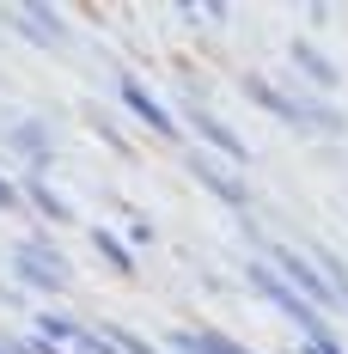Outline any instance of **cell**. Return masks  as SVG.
<instances>
[{"label": "cell", "instance_id": "6da1fadb", "mask_svg": "<svg viewBox=\"0 0 348 354\" xmlns=\"http://www.w3.org/2000/svg\"><path fill=\"white\" fill-rule=\"evenodd\" d=\"M244 98L263 110H275L281 122H293L300 135H342V110H330L324 98H312V92H281V86H269V80H244Z\"/></svg>", "mask_w": 348, "mask_h": 354}, {"label": "cell", "instance_id": "7a4b0ae2", "mask_svg": "<svg viewBox=\"0 0 348 354\" xmlns=\"http://www.w3.org/2000/svg\"><path fill=\"white\" fill-rule=\"evenodd\" d=\"M263 263H269V269H275V275L293 287L306 306H318V312H336V306H342V293H336V287H330V275L318 269V257H300L293 245H269V257H263Z\"/></svg>", "mask_w": 348, "mask_h": 354}, {"label": "cell", "instance_id": "3957f363", "mask_svg": "<svg viewBox=\"0 0 348 354\" xmlns=\"http://www.w3.org/2000/svg\"><path fill=\"white\" fill-rule=\"evenodd\" d=\"M12 275H19L25 287H37V293H62V287H73L68 257L49 245V239H19V245H12Z\"/></svg>", "mask_w": 348, "mask_h": 354}, {"label": "cell", "instance_id": "277c9868", "mask_svg": "<svg viewBox=\"0 0 348 354\" xmlns=\"http://www.w3.org/2000/svg\"><path fill=\"white\" fill-rule=\"evenodd\" d=\"M244 281L257 287V293H263V299H269L275 312H287V318L300 324V330H306V342H318V336H330V324H324V312H318V306H306V299H300L293 287L281 281V275L269 269V263H250V269H244Z\"/></svg>", "mask_w": 348, "mask_h": 354}, {"label": "cell", "instance_id": "5b68a950", "mask_svg": "<svg viewBox=\"0 0 348 354\" xmlns=\"http://www.w3.org/2000/svg\"><path fill=\"white\" fill-rule=\"evenodd\" d=\"M190 171H196V183H208L220 202H232V208H244L250 202V189H244V177L232 171V165H220L214 153H190Z\"/></svg>", "mask_w": 348, "mask_h": 354}, {"label": "cell", "instance_id": "8992f818", "mask_svg": "<svg viewBox=\"0 0 348 354\" xmlns=\"http://www.w3.org/2000/svg\"><path fill=\"white\" fill-rule=\"evenodd\" d=\"M116 92H122V104L135 110V116L147 122V129H153V135H159V141H177V122L165 116V104H159V98H153V92L140 86L135 73H122V86H116Z\"/></svg>", "mask_w": 348, "mask_h": 354}, {"label": "cell", "instance_id": "52a82bcc", "mask_svg": "<svg viewBox=\"0 0 348 354\" xmlns=\"http://www.w3.org/2000/svg\"><path fill=\"white\" fill-rule=\"evenodd\" d=\"M190 129H196V141H208L214 153H220V159H232V165H250V147H244L239 135H232V129L220 122V116H208L202 104H190Z\"/></svg>", "mask_w": 348, "mask_h": 354}, {"label": "cell", "instance_id": "ba28073f", "mask_svg": "<svg viewBox=\"0 0 348 354\" xmlns=\"http://www.w3.org/2000/svg\"><path fill=\"white\" fill-rule=\"evenodd\" d=\"M165 342H172V354H257V348H244V342H232V336L208 330V324H183Z\"/></svg>", "mask_w": 348, "mask_h": 354}, {"label": "cell", "instance_id": "9c48e42d", "mask_svg": "<svg viewBox=\"0 0 348 354\" xmlns=\"http://www.w3.org/2000/svg\"><path fill=\"white\" fill-rule=\"evenodd\" d=\"M12 31L25 37V43H37V49H55V43L68 37V25H62V12H49V6H19V12H12Z\"/></svg>", "mask_w": 348, "mask_h": 354}, {"label": "cell", "instance_id": "30bf717a", "mask_svg": "<svg viewBox=\"0 0 348 354\" xmlns=\"http://www.w3.org/2000/svg\"><path fill=\"white\" fill-rule=\"evenodd\" d=\"M287 55H293V68L306 73V80H312L318 92H330V86H336V62H330V55H324L318 43H306V37H300V43L287 49Z\"/></svg>", "mask_w": 348, "mask_h": 354}, {"label": "cell", "instance_id": "8fae6325", "mask_svg": "<svg viewBox=\"0 0 348 354\" xmlns=\"http://www.w3.org/2000/svg\"><path fill=\"white\" fill-rule=\"evenodd\" d=\"M12 147H19L31 165H43V159H49V129H43V122H19V129H12Z\"/></svg>", "mask_w": 348, "mask_h": 354}, {"label": "cell", "instance_id": "7c38bea8", "mask_svg": "<svg viewBox=\"0 0 348 354\" xmlns=\"http://www.w3.org/2000/svg\"><path fill=\"white\" fill-rule=\"evenodd\" d=\"M25 202H31L37 214H49L55 226H62V220H73V208H68V202H62V196H55V189H43L37 177H31V183H25Z\"/></svg>", "mask_w": 348, "mask_h": 354}, {"label": "cell", "instance_id": "4fadbf2b", "mask_svg": "<svg viewBox=\"0 0 348 354\" xmlns=\"http://www.w3.org/2000/svg\"><path fill=\"white\" fill-rule=\"evenodd\" d=\"M92 250L104 257V263L116 269V275H129V269H135V257H129V245H122L116 232H92Z\"/></svg>", "mask_w": 348, "mask_h": 354}, {"label": "cell", "instance_id": "5bb4252c", "mask_svg": "<svg viewBox=\"0 0 348 354\" xmlns=\"http://www.w3.org/2000/svg\"><path fill=\"white\" fill-rule=\"evenodd\" d=\"M37 336H43L49 348H55V342H62V348H73V336H80V324H73V318H55V312H43V318H37Z\"/></svg>", "mask_w": 348, "mask_h": 354}, {"label": "cell", "instance_id": "9a60e30c", "mask_svg": "<svg viewBox=\"0 0 348 354\" xmlns=\"http://www.w3.org/2000/svg\"><path fill=\"white\" fill-rule=\"evenodd\" d=\"M73 354H122V348L110 342L104 330H86V324H80V336H73Z\"/></svg>", "mask_w": 348, "mask_h": 354}, {"label": "cell", "instance_id": "2e32d148", "mask_svg": "<svg viewBox=\"0 0 348 354\" xmlns=\"http://www.w3.org/2000/svg\"><path fill=\"white\" fill-rule=\"evenodd\" d=\"M104 336H110V342H116V348H122V354H159V348H153V342H147V336H135V330H122V324H110Z\"/></svg>", "mask_w": 348, "mask_h": 354}, {"label": "cell", "instance_id": "e0dca14e", "mask_svg": "<svg viewBox=\"0 0 348 354\" xmlns=\"http://www.w3.org/2000/svg\"><path fill=\"white\" fill-rule=\"evenodd\" d=\"M300 354H342V342H336V336H318V342H306Z\"/></svg>", "mask_w": 348, "mask_h": 354}, {"label": "cell", "instance_id": "ac0fdd59", "mask_svg": "<svg viewBox=\"0 0 348 354\" xmlns=\"http://www.w3.org/2000/svg\"><path fill=\"white\" fill-rule=\"evenodd\" d=\"M19 202H25V196H19V189H12V183L0 177V208H19Z\"/></svg>", "mask_w": 348, "mask_h": 354}, {"label": "cell", "instance_id": "d6986e66", "mask_svg": "<svg viewBox=\"0 0 348 354\" xmlns=\"http://www.w3.org/2000/svg\"><path fill=\"white\" fill-rule=\"evenodd\" d=\"M0 354H25V348H19V342H0Z\"/></svg>", "mask_w": 348, "mask_h": 354}]
</instances>
